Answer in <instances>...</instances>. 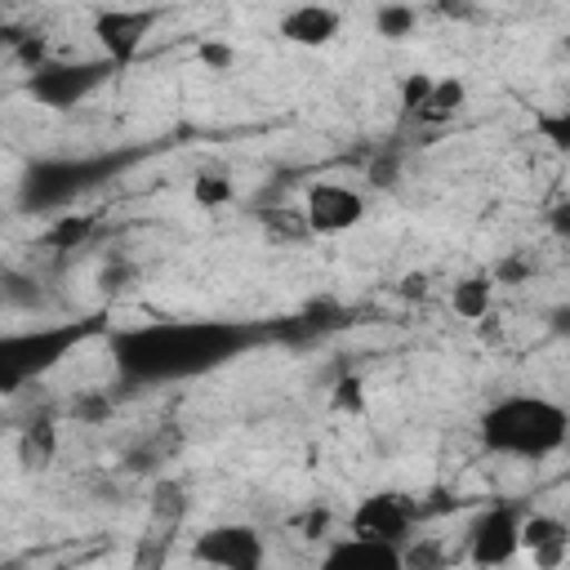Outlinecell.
Instances as JSON below:
<instances>
[{"label":"cell","instance_id":"cell-11","mask_svg":"<svg viewBox=\"0 0 570 570\" xmlns=\"http://www.w3.org/2000/svg\"><path fill=\"white\" fill-rule=\"evenodd\" d=\"M187 196H191L196 209L218 214V209H227V205L236 200V174H232L223 160H205V165L191 169V178H187Z\"/></svg>","mask_w":570,"mask_h":570},{"label":"cell","instance_id":"cell-5","mask_svg":"<svg viewBox=\"0 0 570 570\" xmlns=\"http://www.w3.org/2000/svg\"><path fill=\"white\" fill-rule=\"evenodd\" d=\"M352 534H365V539H383V543H401L414 534V508L405 494H392V490H374L365 494L356 508H352V521H347Z\"/></svg>","mask_w":570,"mask_h":570},{"label":"cell","instance_id":"cell-14","mask_svg":"<svg viewBox=\"0 0 570 570\" xmlns=\"http://www.w3.org/2000/svg\"><path fill=\"white\" fill-rule=\"evenodd\" d=\"M53 454H58V432H53V423H31V428L18 436V459H22V468L40 472V468L53 463Z\"/></svg>","mask_w":570,"mask_h":570},{"label":"cell","instance_id":"cell-10","mask_svg":"<svg viewBox=\"0 0 570 570\" xmlns=\"http://www.w3.org/2000/svg\"><path fill=\"white\" fill-rule=\"evenodd\" d=\"M102 67H111V62H102ZM102 67H40L31 80V94H40L49 107H67L98 85Z\"/></svg>","mask_w":570,"mask_h":570},{"label":"cell","instance_id":"cell-16","mask_svg":"<svg viewBox=\"0 0 570 570\" xmlns=\"http://www.w3.org/2000/svg\"><path fill=\"white\" fill-rule=\"evenodd\" d=\"M530 129H534L552 151H566V156H570V107H543V111H534Z\"/></svg>","mask_w":570,"mask_h":570},{"label":"cell","instance_id":"cell-1","mask_svg":"<svg viewBox=\"0 0 570 570\" xmlns=\"http://www.w3.org/2000/svg\"><path fill=\"white\" fill-rule=\"evenodd\" d=\"M481 441L508 459H552L570 445V410L539 392L499 396L481 414Z\"/></svg>","mask_w":570,"mask_h":570},{"label":"cell","instance_id":"cell-13","mask_svg":"<svg viewBox=\"0 0 570 570\" xmlns=\"http://www.w3.org/2000/svg\"><path fill=\"white\" fill-rule=\"evenodd\" d=\"M490 307H494V281L490 276H463V281L450 285V312L459 321L476 325V321L490 316Z\"/></svg>","mask_w":570,"mask_h":570},{"label":"cell","instance_id":"cell-12","mask_svg":"<svg viewBox=\"0 0 570 570\" xmlns=\"http://www.w3.org/2000/svg\"><path fill=\"white\" fill-rule=\"evenodd\" d=\"M463 107H468V80L454 71H441V76H432V89H428L414 120L419 125H450Z\"/></svg>","mask_w":570,"mask_h":570},{"label":"cell","instance_id":"cell-3","mask_svg":"<svg viewBox=\"0 0 570 570\" xmlns=\"http://www.w3.org/2000/svg\"><path fill=\"white\" fill-rule=\"evenodd\" d=\"M191 561L214 566V570H258L267 561V543L254 525L227 521V525H209L205 534H196Z\"/></svg>","mask_w":570,"mask_h":570},{"label":"cell","instance_id":"cell-18","mask_svg":"<svg viewBox=\"0 0 570 570\" xmlns=\"http://www.w3.org/2000/svg\"><path fill=\"white\" fill-rule=\"evenodd\" d=\"M428 89H432V71H423V67H414V71H405V76L396 80V102H401V111H405L410 120L419 116Z\"/></svg>","mask_w":570,"mask_h":570},{"label":"cell","instance_id":"cell-7","mask_svg":"<svg viewBox=\"0 0 570 570\" xmlns=\"http://www.w3.org/2000/svg\"><path fill=\"white\" fill-rule=\"evenodd\" d=\"M276 31H281L285 45L316 53V49H330V45L338 40L343 13H338L334 4H325V0H298V4H289V9L281 13Z\"/></svg>","mask_w":570,"mask_h":570},{"label":"cell","instance_id":"cell-15","mask_svg":"<svg viewBox=\"0 0 570 570\" xmlns=\"http://www.w3.org/2000/svg\"><path fill=\"white\" fill-rule=\"evenodd\" d=\"M414 27H419V9H414V4L387 0V4H379V13H374V36H383V40H410Z\"/></svg>","mask_w":570,"mask_h":570},{"label":"cell","instance_id":"cell-6","mask_svg":"<svg viewBox=\"0 0 570 570\" xmlns=\"http://www.w3.org/2000/svg\"><path fill=\"white\" fill-rule=\"evenodd\" d=\"M521 557V517L508 508H490L472 521L468 561L472 566H508Z\"/></svg>","mask_w":570,"mask_h":570},{"label":"cell","instance_id":"cell-17","mask_svg":"<svg viewBox=\"0 0 570 570\" xmlns=\"http://www.w3.org/2000/svg\"><path fill=\"white\" fill-rule=\"evenodd\" d=\"M365 401L370 396H365V379L361 374H343L334 383V392H330V410L334 414H352L356 419V414H365Z\"/></svg>","mask_w":570,"mask_h":570},{"label":"cell","instance_id":"cell-20","mask_svg":"<svg viewBox=\"0 0 570 570\" xmlns=\"http://www.w3.org/2000/svg\"><path fill=\"white\" fill-rule=\"evenodd\" d=\"M548 223H552V232H557V236H566V240H570V200L552 205V209H548Z\"/></svg>","mask_w":570,"mask_h":570},{"label":"cell","instance_id":"cell-2","mask_svg":"<svg viewBox=\"0 0 570 570\" xmlns=\"http://www.w3.org/2000/svg\"><path fill=\"white\" fill-rule=\"evenodd\" d=\"M365 191L343 183V178H316L307 191H303V227L312 236H347L352 227L365 223Z\"/></svg>","mask_w":570,"mask_h":570},{"label":"cell","instance_id":"cell-8","mask_svg":"<svg viewBox=\"0 0 570 570\" xmlns=\"http://www.w3.org/2000/svg\"><path fill=\"white\" fill-rule=\"evenodd\" d=\"M521 557L539 570H557L570 557V521L557 512H525L521 517Z\"/></svg>","mask_w":570,"mask_h":570},{"label":"cell","instance_id":"cell-9","mask_svg":"<svg viewBox=\"0 0 570 570\" xmlns=\"http://www.w3.org/2000/svg\"><path fill=\"white\" fill-rule=\"evenodd\" d=\"M321 561L330 570H405L401 561V543H383V539H365V534H338Z\"/></svg>","mask_w":570,"mask_h":570},{"label":"cell","instance_id":"cell-4","mask_svg":"<svg viewBox=\"0 0 570 570\" xmlns=\"http://www.w3.org/2000/svg\"><path fill=\"white\" fill-rule=\"evenodd\" d=\"M151 31H156V13H151V9L111 4V9H102V13L94 18V31H89V36H94L102 62L125 67V62H134V58L142 53V45H147Z\"/></svg>","mask_w":570,"mask_h":570},{"label":"cell","instance_id":"cell-19","mask_svg":"<svg viewBox=\"0 0 570 570\" xmlns=\"http://www.w3.org/2000/svg\"><path fill=\"white\" fill-rule=\"evenodd\" d=\"M196 62H200L205 71H232L236 49H232L227 40H200V45H196Z\"/></svg>","mask_w":570,"mask_h":570}]
</instances>
